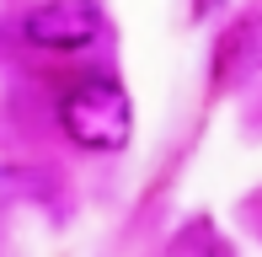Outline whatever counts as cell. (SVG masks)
<instances>
[{"instance_id": "3957f363", "label": "cell", "mask_w": 262, "mask_h": 257, "mask_svg": "<svg viewBox=\"0 0 262 257\" xmlns=\"http://www.w3.org/2000/svg\"><path fill=\"white\" fill-rule=\"evenodd\" d=\"M187 247H214V252H225V241L214 236V225H209V220H193L182 236H171V252H187Z\"/></svg>"}, {"instance_id": "277c9868", "label": "cell", "mask_w": 262, "mask_h": 257, "mask_svg": "<svg viewBox=\"0 0 262 257\" xmlns=\"http://www.w3.org/2000/svg\"><path fill=\"white\" fill-rule=\"evenodd\" d=\"M246 54H252V65L262 70V22H252V49H246Z\"/></svg>"}, {"instance_id": "6da1fadb", "label": "cell", "mask_w": 262, "mask_h": 257, "mask_svg": "<svg viewBox=\"0 0 262 257\" xmlns=\"http://www.w3.org/2000/svg\"><path fill=\"white\" fill-rule=\"evenodd\" d=\"M59 128L75 139L80 150H97V156H113L134 139V102L118 86L113 75H86L64 91L59 102Z\"/></svg>"}, {"instance_id": "7a4b0ae2", "label": "cell", "mask_w": 262, "mask_h": 257, "mask_svg": "<svg viewBox=\"0 0 262 257\" xmlns=\"http://www.w3.org/2000/svg\"><path fill=\"white\" fill-rule=\"evenodd\" d=\"M107 16L97 0H43L21 16V38L43 54H80L102 38Z\"/></svg>"}]
</instances>
